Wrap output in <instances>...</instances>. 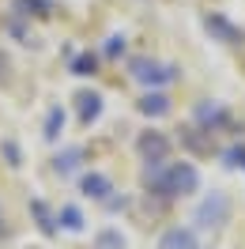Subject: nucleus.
Instances as JSON below:
<instances>
[{
  "instance_id": "obj_1",
  "label": "nucleus",
  "mask_w": 245,
  "mask_h": 249,
  "mask_svg": "<svg viewBox=\"0 0 245 249\" xmlns=\"http://www.w3.org/2000/svg\"><path fill=\"white\" fill-rule=\"evenodd\" d=\"M140 185L158 204H174V200H185V196L200 193V170L185 159H177V162H170V159L166 162H143Z\"/></svg>"
},
{
  "instance_id": "obj_2",
  "label": "nucleus",
  "mask_w": 245,
  "mask_h": 249,
  "mask_svg": "<svg viewBox=\"0 0 245 249\" xmlns=\"http://www.w3.org/2000/svg\"><path fill=\"white\" fill-rule=\"evenodd\" d=\"M128 76L136 79V83H143V87L158 91V87H166V83H174V79L181 76V68H177V64L151 61V57H132V61H128Z\"/></svg>"
},
{
  "instance_id": "obj_3",
  "label": "nucleus",
  "mask_w": 245,
  "mask_h": 249,
  "mask_svg": "<svg viewBox=\"0 0 245 249\" xmlns=\"http://www.w3.org/2000/svg\"><path fill=\"white\" fill-rule=\"evenodd\" d=\"M227 219H230V196L223 189H211V193L196 204V212H192L196 231H219V227H227Z\"/></svg>"
},
{
  "instance_id": "obj_4",
  "label": "nucleus",
  "mask_w": 245,
  "mask_h": 249,
  "mask_svg": "<svg viewBox=\"0 0 245 249\" xmlns=\"http://www.w3.org/2000/svg\"><path fill=\"white\" fill-rule=\"evenodd\" d=\"M192 124H196L200 132H223L230 124V109L223 106V102H196V109H192Z\"/></svg>"
},
{
  "instance_id": "obj_5",
  "label": "nucleus",
  "mask_w": 245,
  "mask_h": 249,
  "mask_svg": "<svg viewBox=\"0 0 245 249\" xmlns=\"http://www.w3.org/2000/svg\"><path fill=\"white\" fill-rule=\"evenodd\" d=\"M136 151L143 162H166L170 159V136L158 132V128H147V132L136 136Z\"/></svg>"
},
{
  "instance_id": "obj_6",
  "label": "nucleus",
  "mask_w": 245,
  "mask_h": 249,
  "mask_svg": "<svg viewBox=\"0 0 245 249\" xmlns=\"http://www.w3.org/2000/svg\"><path fill=\"white\" fill-rule=\"evenodd\" d=\"M79 193L94 204H106L117 189H113V178L106 170H87V174H79Z\"/></svg>"
},
{
  "instance_id": "obj_7",
  "label": "nucleus",
  "mask_w": 245,
  "mask_h": 249,
  "mask_svg": "<svg viewBox=\"0 0 245 249\" xmlns=\"http://www.w3.org/2000/svg\"><path fill=\"white\" fill-rule=\"evenodd\" d=\"M158 249H200V231L189 223H174L158 234Z\"/></svg>"
},
{
  "instance_id": "obj_8",
  "label": "nucleus",
  "mask_w": 245,
  "mask_h": 249,
  "mask_svg": "<svg viewBox=\"0 0 245 249\" xmlns=\"http://www.w3.org/2000/svg\"><path fill=\"white\" fill-rule=\"evenodd\" d=\"M31 215H34V227H38L42 238H57V234H61V227H57V212H53L42 196H34V200H31Z\"/></svg>"
},
{
  "instance_id": "obj_9",
  "label": "nucleus",
  "mask_w": 245,
  "mask_h": 249,
  "mask_svg": "<svg viewBox=\"0 0 245 249\" xmlns=\"http://www.w3.org/2000/svg\"><path fill=\"white\" fill-rule=\"evenodd\" d=\"M83 159H87V147H79V143H72V147H61V151L53 155V170L61 174V178H72V174H79Z\"/></svg>"
},
{
  "instance_id": "obj_10",
  "label": "nucleus",
  "mask_w": 245,
  "mask_h": 249,
  "mask_svg": "<svg viewBox=\"0 0 245 249\" xmlns=\"http://www.w3.org/2000/svg\"><path fill=\"white\" fill-rule=\"evenodd\" d=\"M76 113H79V124H94L102 117V94L98 91H79L76 94Z\"/></svg>"
},
{
  "instance_id": "obj_11",
  "label": "nucleus",
  "mask_w": 245,
  "mask_h": 249,
  "mask_svg": "<svg viewBox=\"0 0 245 249\" xmlns=\"http://www.w3.org/2000/svg\"><path fill=\"white\" fill-rule=\"evenodd\" d=\"M136 109L143 113V117H166L174 106H170V98H166L162 91H147V94H140Z\"/></svg>"
},
{
  "instance_id": "obj_12",
  "label": "nucleus",
  "mask_w": 245,
  "mask_h": 249,
  "mask_svg": "<svg viewBox=\"0 0 245 249\" xmlns=\"http://www.w3.org/2000/svg\"><path fill=\"white\" fill-rule=\"evenodd\" d=\"M64 121H68V113L61 106H49L46 109V121H42V140L46 143H57L64 136Z\"/></svg>"
},
{
  "instance_id": "obj_13",
  "label": "nucleus",
  "mask_w": 245,
  "mask_h": 249,
  "mask_svg": "<svg viewBox=\"0 0 245 249\" xmlns=\"http://www.w3.org/2000/svg\"><path fill=\"white\" fill-rule=\"evenodd\" d=\"M57 227L68 234H83L87 231V219H83V212H79L76 204H61L57 208Z\"/></svg>"
},
{
  "instance_id": "obj_14",
  "label": "nucleus",
  "mask_w": 245,
  "mask_h": 249,
  "mask_svg": "<svg viewBox=\"0 0 245 249\" xmlns=\"http://www.w3.org/2000/svg\"><path fill=\"white\" fill-rule=\"evenodd\" d=\"M204 27H208V31H215L219 38H223V42H227V46H238V42L245 38V34L238 31V27H230L223 16H208V19H204Z\"/></svg>"
},
{
  "instance_id": "obj_15",
  "label": "nucleus",
  "mask_w": 245,
  "mask_h": 249,
  "mask_svg": "<svg viewBox=\"0 0 245 249\" xmlns=\"http://www.w3.org/2000/svg\"><path fill=\"white\" fill-rule=\"evenodd\" d=\"M12 12H16L19 19L49 16V12H53V0H12Z\"/></svg>"
},
{
  "instance_id": "obj_16",
  "label": "nucleus",
  "mask_w": 245,
  "mask_h": 249,
  "mask_svg": "<svg viewBox=\"0 0 245 249\" xmlns=\"http://www.w3.org/2000/svg\"><path fill=\"white\" fill-rule=\"evenodd\" d=\"M124 246H128V238L117 227H102V231L94 234V249H124Z\"/></svg>"
},
{
  "instance_id": "obj_17",
  "label": "nucleus",
  "mask_w": 245,
  "mask_h": 249,
  "mask_svg": "<svg viewBox=\"0 0 245 249\" xmlns=\"http://www.w3.org/2000/svg\"><path fill=\"white\" fill-rule=\"evenodd\" d=\"M68 72H72V76H94V72H98V57H94L91 49H87V53H76V57H72V64H68Z\"/></svg>"
},
{
  "instance_id": "obj_18",
  "label": "nucleus",
  "mask_w": 245,
  "mask_h": 249,
  "mask_svg": "<svg viewBox=\"0 0 245 249\" xmlns=\"http://www.w3.org/2000/svg\"><path fill=\"white\" fill-rule=\"evenodd\" d=\"M223 166L227 170H245V143H230L223 151Z\"/></svg>"
},
{
  "instance_id": "obj_19",
  "label": "nucleus",
  "mask_w": 245,
  "mask_h": 249,
  "mask_svg": "<svg viewBox=\"0 0 245 249\" xmlns=\"http://www.w3.org/2000/svg\"><path fill=\"white\" fill-rule=\"evenodd\" d=\"M181 140L185 147H192V151H211V140H204V136H196V124H189L181 132Z\"/></svg>"
},
{
  "instance_id": "obj_20",
  "label": "nucleus",
  "mask_w": 245,
  "mask_h": 249,
  "mask_svg": "<svg viewBox=\"0 0 245 249\" xmlns=\"http://www.w3.org/2000/svg\"><path fill=\"white\" fill-rule=\"evenodd\" d=\"M0 151H4V159H8V166H12V170L23 162V155H19V143H16V140H4V143H0Z\"/></svg>"
},
{
  "instance_id": "obj_21",
  "label": "nucleus",
  "mask_w": 245,
  "mask_h": 249,
  "mask_svg": "<svg viewBox=\"0 0 245 249\" xmlns=\"http://www.w3.org/2000/svg\"><path fill=\"white\" fill-rule=\"evenodd\" d=\"M102 53H106V57H117V53H124V34H109Z\"/></svg>"
},
{
  "instance_id": "obj_22",
  "label": "nucleus",
  "mask_w": 245,
  "mask_h": 249,
  "mask_svg": "<svg viewBox=\"0 0 245 249\" xmlns=\"http://www.w3.org/2000/svg\"><path fill=\"white\" fill-rule=\"evenodd\" d=\"M128 204H132V200H128V196H109V200L102 204V208H106V212H124Z\"/></svg>"
},
{
  "instance_id": "obj_23",
  "label": "nucleus",
  "mask_w": 245,
  "mask_h": 249,
  "mask_svg": "<svg viewBox=\"0 0 245 249\" xmlns=\"http://www.w3.org/2000/svg\"><path fill=\"white\" fill-rule=\"evenodd\" d=\"M0 238H8V219H4V212H0Z\"/></svg>"
},
{
  "instance_id": "obj_24",
  "label": "nucleus",
  "mask_w": 245,
  "mask_h": 249,
  "mask_svg": "<svg viewBox=\"0 0 245 249\" xmlns=\"http://www.w3.org/2000/svg\"><path fill=\"white\" fill-rule=\"evenodd\" d=\"M0 68H4V61H0Z\"/></svg>"
}]
</instances>
